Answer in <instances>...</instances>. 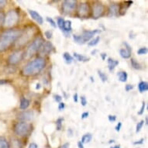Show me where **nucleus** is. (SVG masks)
<instances>
[{"mask_svg": "<svg viewBox=\"0 0 148 148\" xmlns=\"http://www.w3.org/2000/svg\"><path fill=\"white\" fill-rule=\"evenodd\" d=\"M28 12H29V14L30 15V16H31L32 19L35 20L38 24H42V23H44L43 17H42L38 12H36L35 10H28Z\"/></svg>", "mask_w": 148, "mask_h": 148, "instance_id": "2eb2a0df", "label": "nucleus"}, {"mask_svg": "<svg viewBox=\"0 0 148 148\" xmlns=\"http://www.w3.org/2000/svg\"><path fill=\"white\" fill-rule=\"evenodd\" d=\"M69 147H70V143H64L63 145H61V147H59L58 148H69Z\"/></svg>", "mask_w": 148, "mask_h": 148, "instance_id": "603ef678", "label": "nucleus"}, {"mask_svg": "<svg viewBox=\"0 0 148 148\" xmlns=\"http://www.w3.org/2000/svg\"><path fill=\"white\" fill-rule=\"evenodd\" d=\"M65 108V104L64 102H60L58 104V109L60 111H62Z\"/></svg>", "mask_w": 148, "mask_h": 148, "instance_id": "79ce46f5", "label": "nucleus"}, {"mask_svg": "<svg viewBox=\"0 0 148 148\" xmlns=\"http://www.w3.org/2000/svg\"><path fill=\"white\" fill-rule=\"evenodd\" d=\"M108 119H109V121L110 123H114L116 120V116H112V115H109Z\"/></svg>", "mask_w": 148, "mask_h": 148, "instance_id": "ea45409f", "label": "nucleus"}, {"mask_svg": "<svg viewBox=\"0 0 148 148\" xmlns=\"http://www.w3.org/2000/svg\"><path fill=\"white\" fill-rule=\"evenodd\" d=\"M44 34H45V36H46L47 39H51V37H52V32L51 30H47V31L44 33Z\"/></svg>", "mask_w": 148, "mask_h": 148, "instance_id": "a19ab883", "label": "nucleus"}, {"mask_svg": "<svg viewBox=\"0 0 148 148\" xmlns=\"http://www.w3.org/2000/svg\"><path fill=\"white\" fill-rule=\"evenodd\" d=\"M98 75H99V76L100 79L102 80V82H106L107 81V79H108V77H107V75L105 74L104 72H102V71L100 70H98Z\"/></svg>", "mask_w": 148, "mask_h": 148, "instance_id": "cd10ccee", "label": "nucleus"}, {"mask_svg": "<svg viewBox=\"0 0 148 148\" xmlns=\"http://www.w3.org/2000/svg\"><path fill=\"white\" fill-rule=\"evenodd\" d=\"M77 8V1L75 0H65L62 3V10L66 14L71 13Z\"/></svg>", "mask_w": 148, "mask_h": 148, "instance_id": "6e6552de", "label": "nucleus"}, {"mask_svg": "<svg viewBox=\"0 0 148 148\" xmlns=\"http://www.w3.org/2000/svg\"><path fill=\"white\" fill-rule=\"evenodd\" d=\"M35 34V29H34V27H29L27 29H25L24 31L23 30V33L21 34V36L19 37V39L16 40V46L17 47H19L23 46L24 44H26L27 42L29 41V40L31 39L32 36H34Z\"/></svg>", "mask_w": 148, "mask_h": 148, "instance_id": "0eeeda50", "label": "nucleus"}, {"mask_svg": "<svg viewBox=\"0 0 148 148\" xmlns=\"http://www.w3.org/2000/svg\"><path fill=\"white\" fill-rule=\"evenodd\" d=\"M4 13L2 12H0V28L3 26V23H4Z\"/></svg>", "mask_w": 148, "mask_h": 148, "instance_id": "e433bc0d", "label": "nucleus"}, {"mask_svg": "<svg viewBox=\"0 0 148 148\" xmlns=\"http://www.w3.org/2000/svg\"><path fill=\"white\" fill-rule=\"evenodd\" d=\"M28 148H38V145L36 143H31L29 145Z\"/></svg>", "mask_w": 148, "mask_h": 148, "instance_id": "3c124183", "label": "nucleus"}, {"mask_svg": "<svg viewBox=\"0 0 148 148\" xmlns=\"http://www.w3.org/2000/svg\"><path fill=\"white\" fill-rule=\"evenodd\" d=\"M46 20L47 21V22L51 24V27H53V28H56L57 27V24H56V23H55V21L52 19V18H51V17H47L46 18Z\"/></svg>", "mask_w": 148, "mask_h": 148, "instance_id": "72a5a7b5", "label": "nucleus"}, {"mask_svg": "<svg viewBox=\"0 0 148 148\" xmlns=\"http://www.w3.org/2000/svg\"><path fill=\"white\" fill-rule=\"evenodd\" d=\"M23 30L18 29H6L0 34V52L9 49L21 36Z\"/></svg>", "mask_w": 148, "mask_h": 148, "instance_id": "f257e3e1", "label": "nucleus"}, {"mask_svg": "<svg viewBox=\"0 0 148 148\" xmlns=\"http://www.w3.org/2000/svg\"><path fill=\"white\" fill-rule=\"evenodd\" d=\"M44 43V40L43 39V37L41 36H37L36 37L34 40L32 42V44L28 47V48L26 51V53H25L24 56L25 58L29 59L32 56H34V54L39 51L41 46L43 45V44Z\"/></svg>", "mask_w": 148, "mask_h": 148, "instance_id": "7ed1b4c3", "label": "nucleus"}, {"mask_svg": "<svg viewBox=\"0 0 148 148\" xmlns=\"http://www.w3.org/2000/svg\"><path fill=\"white\" fill-rule=\"evenodd\" d=\"M138 89L140 93L147 92L148 90V83L146 82H140L138 85Z\"/></svg>", "mask_w": 148, "mask_h": 148, "instance_id": "412c9836", "label": "nucleus"}, {"mask_svg": "<svg viewBox=\"0 0 148 148\" xmlns=\"http://www.w3.org/2000/svg\"><path fill=\"white\" fill-rule=\"evenodd\" d=\"M78 148H85L84 147V144H83L81 141H78Z\"/></svg>", "mask_w": 148, "mask_h": 148, "instance_id": "864d4df0", "label": "nucleus"}, {"mask_svg": "<svg viewBox=\"0 0 148 148\" xmlns=\"http://www.w3.org/2000/svg\"><path fill=\"white\" fill-rule=\"evenodd\" d=\"M115 143L114 140H109V143Z\"/></svg>", "mask_w": 148, "mask_h": 148, "instance_id": "bf43d9fd", "label": "nucleus"}, {"mask_svg": "<svg viewBox=\"0 0 148 148\" xmlns=\"http://www.w3.org/2000/svg\"><path fill=\"white\" fill-rule=\"evenodd\" d=\"M53 99L55 100V102H58V103L61 102V101H62V97L60 95H53Z\"/></svg>", "mask_w": 148, "mask_h": 148, "instance_id": "58836bf2", "label": "nucleus"}, {"mask_svg": "<svg viewBox=\"0 0 148 148\" xmlns=\"http://www.w3.org/2000/svg\"><path fill=\"white\" fill-rule=\"evenodd\" d=\"M145 107H146V103L145 102H143L142 103V106H141L140 111L138 112V115H143V112H144V110H145Z\"/></svg>", "mask_w": 148, "mask_h": 148, "instance_id": "c9c22d12", "label": "nucleus"}, {"mask_svg": "<svg viewBox=\"0 0 148 148\" xmlns=\"http://www.w3.org/2000/svg\"><path fill=\"white\" fill-rule=\"evenodd\" d=\"M54 50V47L52 44V43L49 41H47L43 44L40 49V52L41 54H44V55H47L52 52Z\"/></svg>", "mask_w": 148, "mask_h": 148, "instance_id": "ddd939ff", "label": "nucleus"}, {"mask_svg": "<svg viewBox=\"0 0 148 148\" xmlns=\"http://www.w3.org/2000/svg\"><path fill=\"white\" fill-rule=\"evenodd\" d=\"M121 127H122V123H121V122H119V123H117L116 126V127H115V130H116V132L120 131V129H121Z\"/></svg>", "mask_w": 148, "mask_h": 148, "instance_id": "c03bdc74", "label": "nucleus"}, {"mask_svg": "<svg viewBox=\"0 0 148 148\" xmlns=\"http://www.w3.org/2000/svg\"><path fill=\"white\" fill-rule=\"evenodd\" d=\"M100 41V36H96L95 38L91 40V41L88 43V46L90 47H95L98 44H99V42Z\"/></svg>", "mask_w": 148, "mask_h": 148, "instance_id": "c756f323", "label": "nucleus"}, {"mask_svg": "<svg viewBox=\"0 0 148 148\" xmlns=\"http://www.w3.org/2000/svg\"><path fill=\"white\" fill-rule=\"evenodd\" d=\"M36 89L37 90V89H40V87H41V86H40V83H37V84H36Z\"/></svg>", "mask_w": 148, "mask_h": 148, "instance_id": "4d7b16f0", "label": "nucleus"}, {"mask_svg": "<svg viewBox=\"0 0 148 148\" xmlns=\"http://www.w3.org/2000/svg\"><path fill=\"white\" fill-rule=\"evenodd\" d=\"M123 45L125 46V48H126V51H128L129 52H130V53H132V47L130 45V44H128V43H126V42H123Z\"/></svg>", "mask_w": 148, "mask_h": 148, "instance_id": "4c0bfd02", "label": "nucleus"}, {"mask_svg": "<svg viewBox=\"0 0 148 148\" xmlns=\"http://www.w3.org/2000/svg\"><path fill=\"white\" fill-rule=\"evenodd\" d=\"M88 116H89V112H83L82 114V116H81V119H86V118H88Z\"/></svg>", "mask_w": 148, "mask_h": 148, "instance_id": "37998d69", "label": "nucleus"}, {"mask_svg": "<svg viewBox=\"0 0 148 148\" xmlns=\"http://www.w3.org/2000/svg\"><path fill=\"white\" fill-rule=\"evenodd\" d=\"M96 51H92V55H94V54H95V52H96Z\"/></svg>", "mask_w": 148, "mask_h": 148, "instance_id": "052dcab7", "label": "nucleus"}, {"mask_svg": "<svg viewBox=\"0 0 148 148\" xmlns=\"http://www.w3.org/2000/svg\"><path fill=\"white\" fill-rule=\"evenodd\" d=\"M10 82L8 80H5V79H0V85H5V84H8L10 83Z\"/></svg>", "mask_w": 148, "mask_h": 148, "instance_id": "09e8293b", "label": "nucleus"}, {"mask_svg": "<svg viewBox=\"0 0 148 148\" xmlns=\"http://www.w3.org/2000/svg\"><path fill=\"white\" fill-rule=\"evenodd\" d=\"M100 55H101V57H102V60H103V61H105V59H106V56H107L106 53H101Z\"/></svg>", "mask_w": 148, "mask_h": 148, "instance_id": "5fc2aeb1", "label": "nucleus"}, {"mask_svg": "<svg viewBox=\"0 0 148 148\" xmlns=\"http://www.w3.org/2000/svg\"><path fill=\"white\" fill-rule=\"evenodd\" d=\"M6 3H7V1H5V0H0V9H3Z\"/></svg>", "mask_w": 148, "mask_h": 148, "instance_id": "49530a36", "label": "nucleus"}, {"mask_svg": "<svg viewBox=\"0 0 148 148\" xmlns=\"http://www.w3.org/2000/svg\"><path fill=\"white\" fill-rule=\"evenodd\" d=\"M147 47H141L137 51V54L139 55H145L147 53Z\"/></svg>", "mask_w": 148, "mask_h": 148, "instance_id": "473e14b6", "label": "nucleus"}, {"mask_svg": "<svg viewBox=\"0 0 148 148\" xmlns=\"http://www.w3.org/2000/svg\"><path fill=\"white\" fill-rule=\"evenodd\" d=\"M117 75L119 77V81L121 82H126L128 78V75L126 71H119L117 73Z\"/></svg>", "mask_w": 148, "mask_h": 148, "instance_id": "4be33fe9", "label": "nucleus"}, {"mask_svg": "<svg viewBox=\"0 0 148 148\" xmlns=\"http://www.w3.org/2000/svg\"><path fill=\"white\" fill-rule=\"evenodd\" d=\"M19 18L20 16H19V13L17 12V11L14 10H10L4 17L3 26L5 28H11V27H14L19 21Z\"/></svg>", "mask_w": 148, "mask_h": 148, "instance_id": "423d86ee", "label": "nucleus"}, {"mask_svg": "<svg viewBox=\"0 0 148 148\" xmlns=\"http://www.w3.org/2000/svg\"><path fill=\"white\" fill-rule=\"evenodd\" d=\"M34 112L33 110H24L17 115V119H20L21 122L30 121L34 119Z\"/></svg>", "mask_w": 148, "mask_h": 148, "instance_id": "9b49d317", "label": "nucleus"}, {"mask_svg": "<svg viewBox=\"0 0 148 148\" xmlns=\"http://www.w3.org/2000/svg\"><path fill=\"white\" fill-rule=\"evenodd\" d=\"M92 139V135L91 134H85L84 136L82 137V140H81V142L84 144V143H88L91 142Z\"/></svg>", "mask_w": 148, "mask_h": 148, "instance_id": "a878e982", "label": "nucleus"}, {"mask_svg": "<svg viewBox=\"0 0 148 148\" xmlns=\"http://www.w3.org/2000/svg\"><path fill=\"white\" fill-rule=\"evenodd\" d=\"M30 105V102L29 99H27L26 98L23 97L20 99V108L22 110H26V109Z\"/></svg>", "mask_w": 148, "mask_h": 148, "instance_id": "a211bd4d", "label": "nucleus"}, {"mask_svg": "<svg viewBox=\"0 0 148 148\" xmlns=\"http://www.w3.org/2000/svg\"><path fill=\"white\" fill-rule=\"evenodd\" d=\"M10 148H22L23 147V143L22 142L18 140V139H12L11 142L10 144Z\"/></svg>", "mask_w": 148, "mask_h": 148, "instance_id": "f3484780", "label": "nucleus"}, {"mask_svg": "<svg viewBox=\"0 0 148 148\" xmlns=\"http://www.w3.org/2000/svg\"><path fill=\"white\" fill-rule=\"evenodd\" d=\"M99 29H94V30H86L84 31L81 35H74L73 40L75 43L78 44H84L89 41L93 36L98 33H100Z\"/></svg>", "mask_w": 148, "mask_h": 148, "instance_id": "20e7f679", "label": "nucleus"}, {"mask_svg": "<svg viewBox=\"0 0 148 148\" xmlns=\"http://www.w3.org/2000/svg\"><path fill=\"white\" fill-rule=\"evenodd\" d=\"M105 7L101 3H96L93 5L92 8V16L94 19L97 20L104 14Z\"/></svg>", "mask_w": 148, "mask_h": 148, "instance_id": "9d476101", "label": "nucleus"}, {"mask_svg": "<svg viewBox=\"0 0 148 148\" xmlns=\"http://www.w3.org/2000/svg\"><path fill=\"white\" fill-rule=\"evenodd\" d=\"M73 100H74V102H78V93H75V95H73Z\"/></svg>", "mask_w": 148, "mask_h": 148, "instance_id": "8fccbe9b", "label": "nucleus"}, {"mask_svg": "<svg viewBox=\"0 0 148 148\" xmlns=\"http://www.w3.org/2000/svg\"><path fill=\"white\" fill-rule=\"evenodd\" d=\"M24 53L22 51H16L13 52V53L9 57V58L7 60V62L9 64L11 65H15L22 61V59L23 58Z\"/></svg>", "mask_w": 148, "mask_h": 148, "instance_id": "1a4fd4ad", "label": "nucleus"}, {"mask_svg": "<svg viewBox=\"0 0 148 148\" xmlns=\"http://www.w3.org/2000/svg\"><path fill=\"white\" fill-rule=\"evenodd\" d=\"M144 123H144V120H140L139 123H137L136 126V133H139V132L140 131L141 129L143 128Z\"/></svg>", "mask_w": 148, "mask_h": 148, "instance_id": "7c9ffc66", "label": "nucleus"}, {"mask_svg": "<svg viewBox=\"0 0 148 148\" xmlns=\"http://www.w3.org/2000/svg\"><path fill=\"white\" fill-rule=\"evenodd\" d=\"M90 12L89 5L88 3H82L78 5V15L79 17H86L88 16Z\"/></svg>", "mask_w": 148, "mask_h": 148, "instance_id": "f8f14e48", "label": "nucleus"}, {"mask_svg": "<svg viewBox=\"0 0 148 148\" xmlns=\"http://www.w3.org/2000/svg\"><path fill=\"white\" fill-rule=\"evenodd\" d=\"M143 142H144V139L142 138V139H140V140L136 141V142H134V145H139V144H143Z\"/></svg>", "mask_w": 148, "mask_h": 148, "instance_id": "de8ad7c7", "label": "nucleus"}, {"mask_svg": "<svg viewBox=\"0 0 148 148\" xmlns=\"http://www.w3.org/2000/svg\"><path fill=\"white\" fill-rule=\"evenodd\" d=\"M14 133L16 135L19 136H28L32 130L31 124L28 123L27 122H19L15 124L13 128Z\"/></svg>", "mask_w": 148, "mask_h": 148, "instance_id": "39448f33", "label": "nucleus"}, {"mask_svg": "<svg viewBox=\"0 0 148 148\" xmlns=\"http://www.w3.org/2000/svg\"><path fill=\"white\" fill-rule=\"evenodd\" d=\"M63 58L64 61L66 62V64H71L73 62V61H74L73 57L71 55L70 53H68V52H64L63 53Z\"/></svg>", "mask_w": 148, "mask_h": 148, "instance_id": "5701e85b", "label": "nucleus"}, {"mask_svg": "<svg viewBox=\"0 0 148 148\" xmlns=\"http://www.w3.org/2000/svg\"><path fill=\"white\" fill-rule=\"evenodd\" d=\"M64 118H58L56 121V129L57 130H61L62 128V124L64 122Z\"/></svg>", "mask_w": 148, "mask_h": 148, "instance_id": "c85d7f7f", "label": "nucleus"}, {"mask_svg": "<svg viewBox=\"0 0 148 148\" xmlns=\"http://www.w3.org/2000/svg\"><path fill=\"white\" fill-rule=\"evenodd\" d=\"M0 148H10V143L3 136H0Z\"/></svg>", "mask_w": 148, "mask_h": 148, "instance_id": "393cba45", "label": "nucleus"}, {"mask_svg": "<svg viewBox=\"0 0 148 148\" xmlns=\"http://www.w3.org/2000/svg\"><path fill=\"white\" fill-rule=\"evenodd\" d=\"M80 99H81V104H82V106H86L88 103L87 99H86L85 96H84V95L81 96Z\"/></svg>", "mask_w": 148, "mask_h": 148, "instance_id": "f704fd0d", "label": "nucleus"}, {"mask_svg": "<svg viewBox=\"0 0 148 148\" xmlns=\"http://www.w3.org/2000/svg\"><path fill=\"white\" fill-rule=\"evenodd\" d=\"M119 54H120V56H121V58H123L128 59L131 57L132 53L129 52L128 51H126V49H120V50H119Z\"/></svg>", "mask_w": 148, "mask_h": 148, "instance_id": "b1692460", "label": "nucleus"}, {"mask_svg": "<svg viewBox=\"0 0 148 148\" xmlns=\"http://www.w3.org/2000/svg\"><path fill=\"white\" fill-rule=\"evenodd\" d=\"M57 23H57V24H58V27L62 30V29H63L64 23V20L62 17H58V22Z\"/></svg>", "mask_w": 148, "mask_h": 148, "instance_id": "2f4dec72", "label": "nucleus"}, {"mask_svg": "<svg viewBox=\"0 0 148 148\" xmlns=\"http://www.w3.org/2000/svg\"><path fill=\"white\" fill-rule=\"evenodd\" d=\"M46 66V61L44 58L39 57L30 61L23 68L22 75L24 76H34L41 71Z\"/></svg>", "mask_w": 148, "mask_h": 148, "instance_id": "f03ea898", "label": "nucleus"}, {"mask_svg": "<svg viewBox=\"0 0 148 148\" xmlns=\"http://www.w3.org/2000/svg\"><path fill=\"white\" fill-rule=\"evenodd\" d=\"M71 20H64V27L62 31L65 34L70 33L72 30V26H71Z\"/></svg>", "mask_w": 148, "mask_h": 148, "instance_id": "6ab92c4d", "label": "nucleus"}, {"mask_svg": "<svg viewBox=\"0 0 148 148\" xmlns=\"http://www.w3.org/2000/svg\"><path fill=\"white\" fill-rule=\"evenodd\" d=\"M107 63H108V68H109V71L112 72V71L115 69V68L119 64V61H116V60H113L111 58H109L107 59Z\"/></svg>", "mask_w": 148, "mask_h": 148, "instance_id": "dca6fc26", "label": "nucleus"}, {"mask_svg": "<svg viewBox=\"0 0 148 148\" xmlns=\"http://www.w3.org/2000/svg\"><path fill=\"white\" fill-rule=\"evenodd\" d=\"M68 136H72L73 132H72V130H71V129H69V130H68Z\"/></svg>", "mask_w": 148, "mask_h": 148, "instance_id": "6e6d98bb", "label": "nucleus"}, {"mask_svg": "<svg viewBox=\"0 0 148 148\" xmlns=\"http://www.w3.org/2000/svg\"><path fill=\"white\" fill-rule=\"evenodd\" d=\"M130 63H131L132 67H133L134 69H136V70H141V69H142V67H141L140 64H139L134 58H131Z\"/></svg>", "mask_w": 148, "mask_h": 148, "instance_id": "bb28decb", "label": "nucleus"}, {"mask_svg": "<svg viewBox=\"0 0 148 148\" xmlns=\"http://www.w3.org/2000/svg\"><path fill=\"white\" fill-rule=\"evenodd\" d=\"M133 88H134V85H126V86H125V90H126V92H130V91H131Z\"/></svg>", "mask_w": 148, "mask_h": 148, "instance_id": "a18cd8bd", "label": "nucleus"}, {"mask_svg": "<svg viewBox=\"0 0 148 148\" xmlns=\"http://www.w3.org/2000/svg\"><path fill=\"white\" fill-rule=\"evenodd\" d=\"M119 5L116 4V3H112V4H111L109 7V16H117L119 15Z\"/></svg>", "mask_w": 148, "mask_h": 148, "instance_id": "4468645a", "label": "nucleus"}, {"mask_svg": "<svg viewBox=\"0 0 148 148\" xmlns=\"http://www.w3.org/2000/svg\"><path fill=\"white\" fill-rule=\"evenodd\" d=\"M74 57H75L78 61H81V62H86V61H88L90 60L89 58H88V57L85 56V55H83V54H81V53H76V52L74 53Z\"/></svg>", "mask_w": 148, "mask_h": 148, "instance_id": "aec40b11", "label": "nucleus"}, {"mask_svg": "<svg viewBox=\"0 0 148 148\" xmlns=\"http://www.w3.org/2000/svg\"><path fill=\"white\" fill-rule=\"evenodd\" d=\"M110 148H120V146L116 145V146H114V147H110Z\"/></svg>", "mask_w": 148, "mask_h": 148, "instance_id": "13d9d810", "label": "nucleus"}]
</instances>
